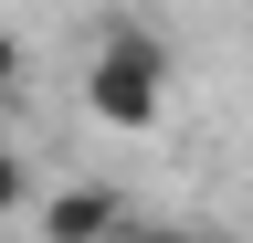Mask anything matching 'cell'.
Returning <instances> with one entry per match:
<instances>
[{
  "label": "cell",
  "mask_w": 253,
  "mask_h": 243,
  "mask_svg": "<svg viewBox=\"0 0 253 243\" xmlns=\"http://www.w3.org/2000/svg\"><path fill=\"white\" fill-rule=\"evenodd\" d=\"M158 106H169V43L137 32V21H116L95 43V64H84V116L137 138V127H158Z\"/></svg>",
  "instance_id": "6da1fadb"
},
{
  "label": "cell",
  "mask_w": 253,
  "mask_h": 243,
  "mask_svg": "<svg viewBox=\"0 0 253 243\" xmlns=\"http://www.w3.org/2000/svg\"><path fill=\"white\" fill-rule=\"evenodd\" d=\"M32 233L42 243H116L126 233V191L116 180H74V191H53L42 211H32Z\"/></svg>",
  "instance_id": "7a4b0ae2"
},
{
  "label": "cell",
  "mask_w": 253,
  "mask_h": 243,
  "mask_svg": "<svg viewBox=\"0 0 253 243\" xmlns=\"http://www.w3.org/2000/svg\"><path fill=\"white\" fill-rule=\"evenodd\" d=\"M11 211H42V191H32V159L0 138V222H11Z\"/></svg>",
  "instance_id": "3957f363"
},
{
  "label": "cell",
  "mask_w": 253,
  "mask_h": 243,
  "mask_svg": "<svg viewBox=\"0 0 253 243\" xmlns=\"http://www.w3.org/2000/svg\"><path fill=\"white\" fill-rule=\"evenodd\" d=\"M21 85H32V53H21L11 32H0V106H11V96H21Z\"/></svg>",
  "instance_id": "277c9868"
},
{
  "label": "cell",
  "mask_w": 253,
  "mask_h": 243,
  "mask_svg": "<svg viewBox=\"0 0 253 243\" xmlns=\"http://www.w3.org/2000/svg\"><path fill=\"white\" fill-rule=\"evenodd\" d=\"M148 243H221V233H179V222H169V233H148Z\"/></svg>",
  "instance_id": "5b68a950"
}]
</instances>
